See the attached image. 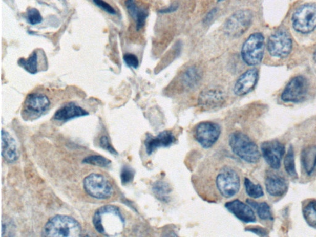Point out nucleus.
<instances>
[{"mask_svg": "<svg viewBox=\"0 0 316 237\" xmlns=\"http://www.w3.org/2000/svg\"><path fill=\"white\" fill-rule=\"evenodd\" d=\"M245 230L257 234L258 236H266L267 235V230L261 227H248L246 228Z\"/></svg>", "mask_w": 316, "mask_h": 237, "instance_id": "36", "label": "nucleus"}, {"mask_svg": "<svg viewBox=\"0 0 316 237\" xmlns=\"http://www.w3.org/2000/svg\"><path fill=\"white\" fill-rule=\"evenodd\" d=\"M93 224L99 233L113 237L122 233L125 222L119 208L114 205H105L96 210Z\"/></svg>", "mask_w": 316, "mask_h": 237, "instance_id": "1", "label": "nucleus"}, {"mask_svg": "<svg viewBox=\"0 0 316 237\" xmlns=\"http://www.w3.org/2000/svg\"><path fill=\"white\" fill-rule=\"evenodd\" d=\"M221 134L220 125L213 122H202L195 128V140L204 149L212 148L218 140Z\"/></svg>", "mask_w": 316, "mask_h": 237, "instance_id": "9", "label": "nucleus"}, {"mask_svg": "<svg viewBox=\"0 0 316 237\" xmlns=\"http://www.w3.org/2000/svg\"><path fill=\"white\" fill-rule=\"evenodd\" d=\"M89 115L82 107L75 103H68L56 111L53 119L56 121L66 122L74 118Z\"/></svg>", "mask_w": 316, "mask_h": 237, "instance_id": "19", "label": "nucleus"}, {"mask_svg": "<svg viewBox=\"0 0 316 237\" xmlns=\"http://www.w3.org/2000/svg\"><path fill=\"white\" fill-rule=\"evenodd\" d=\"M240 182L239 173L230 166L221 168L215 179L217 190L225 199H230L239 193Z\"/></svg>", "mask_w": 316, "mask_h": 237, "instance_id": "4", "label": "nucleus"}, {"mask_svg": "<svg viewBox=\"0 0 316 237\" xmlns=\"http://www.w3.org/2000/svg\"><path fill=\"white\" fill-rule=\"evenodd\" d=\"M291 49L292 40L290 35L284 30L276 32L267 41V50L270 55L276 58H285L290 53Z\"/></svg>", "mask_w": 316, "mask_h": 237, "instance_id": "10", "label": "nucleus"}, {"mask_svg": "<svg viewBox=\"0 0 316 237\" xmlns=\"http://www.w3.org/2000/svg\"><path fill=\"white\" fill-rule=\"evenodd\" d=\"M264 52V38L260 33L252 34L248 38L241 52L242 59L246 64H260L263 60Z\"/></svg>", "mask_w": 316, "mask_h": 237, "instance_id": "5", "label": "nucleus"}, {"mask_svg": "<svg viewBox=\"0 0 316 237\" xmlns=\"http://www.w3.org/2000/svg\"><path fill=\"white\" fill-rule=\"evenodd\" d=\"M262 155L267 164L275 170L281 167V161L285 153V147L278 140L266 141L261 144Z\"/></svg>", "mask_w": 316, "mask_h": 237, "instance_id": "13", "label": "nucleus"}, {"mask_svg": "<svg viewBox=\"0 0 316 237\" xmlns=\"http://www.w3.org/2000/svg\"><path fill=\"white\" fill-rule=\"evenodd\" d=\"M18 64L27 72L31 74H35L38 72V55L37 52H33L28 59L20 58Z\"/></svg>", "mask_w": 316, "mask_h": 237, "instance_id": "27", "label": "nucleus"}, {"mask_svg": "<svg viewBox=\"0 0 316 237\" xmlns=\"http://www.w3.org/2000/svg\"><path fill=\"white\" fill-rule=\"evenodd\" d=\"M314 59L315 62H316V50L314 54Z\"/></svg>", "mask_w": 316, "mask_h": 237, "instance_id": "39", "label": "nucleus"}, {"mask_svg": "<svg viewBox=\"0 0 316 237\" xmlns=\"http://www.w3.org/2000/svg\"><path fill=\"white\" fill-rule=\"evenodd\" d=\"M83 188L90 197L98 200L109 199L113 193L112 185L100 174H91L83 181Z\"/></svg>", "mask_w": 316, "mask_h": 237, "instance_id": "6", "label": "nucleus"}, {"mask_svg": "<svg viewBox=\"0 0 316 237\" xmlns=\"http://www.w3.org/2000/svg\"><path fill=\"white\" fill-rule=\"evenodd\" d=\"M28 22L31 25H37L40 24L43 20L40 12L36 8H31L28 11L26 15Z\"/></svg>", "mask_w": 316, "mask_h": 237, "instance_id": "31", "label": "nucleus"}, {"mask_svg": "<svg viewBox=\"0 0 316 237\" xmlns=\"http://www.w3.org/2000/svg\"><path fill=\"white\" fill-rule=\"evenodd\" d=\"M244 186L246 193L249 197L257 199L264 196L263 189L260 184H255L248 178H245Z\"/></svg>", "mask_w": 316, "mask_h": 237, "instance_id": "29", "label": "nucleus"}, {"mask_svg": "<svg viewBox=\"0 0 316 237\" xmlns=\"http://www.w3.org/2000/svg\"><path fill=\"white\" fill-rule=\"evenodd\" d=\"M225 93L221 90H206L201 93L198 98V104L205 109H216L225 103Z\"/></svg>", "mask_w": 316, "mask_h": 237, "instance_id": "16", "label": "nucleus"}, {"mask_svg": "<svg viewBox=\"0 0 316 237\" xmlns=\"http://www.w3.org/2000/svg\"><path fill=\"white\" fill-rule=\"evenodd\" d=\"M246 203L256 210L259 218H260L261 220H273L271 209H270L269 205L267 203L262 202L258 203L250 199L246 200Z\"/></svg>", "mask_w": 316, "mask_h": 237, "instance_id": "25", "label": "nucleus"}, {"mask_svg": "<svg viewBox=\"0 0 316 237\" xmlns=\"http://www.w3.org/2000/svg\"><path fill=\"white\" fill-rule=\"evenodd\" d=\"M135 176V171L132 167L124 166L122 167L120 173V179L122 185H125L133 181Z\"/></svg>", "mask_w": 316, "mask_h": 237, "instance_id": "32", "label": "nucleus"}, {"mask_svg": "<svg viewBox=\"0 0 316 237\" xmlns=\"http://www.w3.org/2000/svg\"><path fill=\"white\" fill-rule=\"evenodd\" d=\"M217 11H218L217 9L214 8L212 11H209V13L207 14L203 20V22L205 24V25H209V24L212 22L214 17L215 16V15L217 13Z\"/></svg>", "mask_w": 316, "mask_h": 237, "instance_id": "37", "label": "nucleus"}, {"mask_svg": "<svg viewBox=\"0 0 316 237\" xmlns=\"http://www.w3.org/2000/svg\"><path fill=\"white\" fill-rule=\"evenodd\" d=\"M308 88L309 85L306 78L303 76L294 77L283 92L282 100L285 102L299 103L306 98Z\"/></svg>", "mask_w": 316, "mask_h": 237, "instance_id": "12", "label": "nucleus"}, {"mask_svg": "<svg viewBox=\"0 0 316 237\" xmlns=\"http://www.w3.org/2000/svg\"><path fill=\"white\" fill-rule=\"evenodd\" d=\"M125 7L129 14L136 23L137 29L139 31L145 25L146 18L149 16V10L145 7L138 6L135 0H127Z\"/></svg>", "mask_w": 316, "mask_h": 237, "instance_id": "21", "label": "nucleus"}, {"mask_svg": "<svg viewBox=\"0 0 316 237\" xmlns=\"http://www.w3.org/2000/svg\"><path fill=\"white\" fill-rule=\"evenodd\" d=\"M258 79V72L256 69H251L237 80L235 84L234 94L238 96H243L249 94L255 88Z\"/></svg>", "mask_w": 316, "mask_h": 237, "instance_id": "17", "label": "nucleus"}, {"mask_svg": "<svg viewBox=\"0 0 316 237\" xmlns=\"http://www.w3.org/2000/svg\"><path fill=\"white\" fill-rule=\"evenodd\" d=\"M218 2H222V1H224V0H218Z\"/></svg>", "mask_w": 316, "mask_h": 237, "instance_id": "40", "label": "nucleus"}, {"mask_svg": "<svg viewBox=\"0 0 316 237\" xmlns=\"http://www.w3.org/2000/svg\"><path fill=\"white\" fill-rule=\"evenodd\" d=\"M304 218L310 227L316 229V200H311L303 208Z\"/></svg>", "mask_w": 316, "mask_h": 237, "instance_id": "26", "label": "nucleus"}, {"mask_svg": "<svg viewBox=\"0 0 316 237\" xmlns=\"http://www.w3.org/2000/svg\"><path fill=\"white\" fill-rule=\"evenodd\" d=\"M82 163L93 165V166L107 167L110 166L111 161L100 155H91L84 158Z\"/></svg>", "mask_w": 316, "mask_h": 237, "instance_id": "30", "label": "nucleus"}, {"mask_svg": "<svg viewBox=\"0 0 316 237\" xmlns=\"http://www.w3.org/2000/svg\"><path fill=\"white\" fill-rule=\"evenodd\" d=\"M100 145L102 148L107 150L112 155H117L116 150L114 148V147L110 142L108 137L107 136H102L100 140Z\"/></svg>", "mask_w": 316, "mask_h": 237, "instance_id": "34", "label": "nucleus"}, {"mask_svg": "<svg viewBox=\"0 0 316 237\" xmlns=\"http://www.w3.org/2000/svg\"><path fill=\"white\" fill-rule=\"evenodd\" d=\"M265 186L270 196L281 197L287 193L288 185L286 179L276 175H270L266 178Z\"/></svg>", "mask_w": 316, "mask_h": 237, "instance_id": "18", "label": "nucleus"}, {"mask_svg": "<svg viewBox=\"0 0 316 237\" xmlns=\"http://www.w3.org/2000/svg\"><path fill=\"white\" fill-rule=\"evenodd\" d=\"M82 227L74 218L66 215H56L45 225L43 235L51 237H78Z\"/></svg>", "mask_w": 316, "mask_h": 237, "instance_id": "2", "label": "nucleus"}, {"mask_svg": "<svg viewBox=\"0 0 316 237\" xmlns=\"http://www.w3.org/2000/svg\"><path fill=\"white\" fill-rule=\"evenodd\" d=\"M176 142V137L172 132L165 131L159 133L157 136L147 134L144 146H145L146 154L152 155L153 152L161 147H168L172 145Z\"/></svg>", "mask_w": 316, "mask_h": 237, "instance_id": "15", "label": "nucleus"}, {"mask_svg": "<svg viewBox=\"0 0 316 237\" xmlns=\"http://www.w3.org/2000/svg\"><path fill=\"white\" fill-rule=\"evenodd\" d=\"M177 5H171V7H170V8H167L166 9H165V10H162L161 11H160V13H171V12L176 11L177 10Z\"/></svg>", "mask_w": 316, "mask_h": 237, "instance_id": "38", "label": "nucleus"}, {"mask_svg": "<svg viewBox=\"0 0 316 237\" xmlns=\"http://www.w3.org/2000/svg\"><path fill=\"white\" fill-rule=\"evenodd\" d=\"M292 25L296 31L308 34L316 28V5H304L296 11L292 17Z\"/></svg>", "mask_w": 316, "mask_h": 237, "instance_id": "7", "label": "nucleus"}, {"mask_svg": "<svg viewBox=\"0 0 316 237\" xmlns=\"http://www.w3.org/2000/svg\"><path fill=\"white\" fill-rule=\"evenodd\" d=\"M124 60L125 64L129 67L137 69L139 66V61L136 56L134 54L127 53L124 56Z\"/></svg>", "mask_w": 316, "mask_h": 237, "instance_id": "33", "label": "nucleus"}, {"mask_svg": "<svg viewBox=\"0 0 316 237\" xmlns=\"http://www.w3.org/2000/svg\"><path fill=\"white\" fill-rule=\"evenodd\" d=\"M201 74L198 69L195 67H189L182 75V85L185 89H192L197 85L201 79Z\"/></svg>", "mask_w": 316, "mask_h": 237, "instance_id": "23", "label": "nucleus"}, {"mask_svg": "<svg viewBox=\"0 0 316 237\" xmlns=\"http://www.w3.org/2000/svg\"><path fill=\"white\" fill-rule=\"evenodd\" d=\"M152 190L156 199L161 202L165 203L170 201L172 188L168 183L163 181L156 182L153 185Z\"/></svg>", "mask_w": 316, "mask_h": 237, "instance_id": "24", "label": "nucleus"}, {"mask_svg": "<svg viewBox=\"0 0 316 237\" xmlns=\"http://www.w3.org/2000/svg\"><path fill=\"white\" fill-rule=\"evenodd\" d=\"M301 163L308 175H311L316 167V145H311L304 149L301 154Z\"/></svg>", "mask_w": 316, "mask_h": 237, "instance_id": "22", "label": "nucleus"}, {"mask_svg": "<svg viewBox=\"0 0 316 237\" xmlns=\"http://www.w3.org/2000/svg\"><path fill=\"white\" fill-rule=\"evenodd\" d=\"M50 105V101L46 95L29 94L24 101L22 115L24 118H37L46 112Z\"/></svg>", "mask_w": 316, "mask_h": 237, "instance_id": "11", "label": "nucleus"}, {"mask_svg": "<svg viewBox=\"0 0 316 237\" xmlns=\"http://www.w3.org/2000/svg\"><path fill=\"white\" fill-rule=\"evenodd\" d=\"M225 208L237 219L245 223H255L257 218L251 207L239 200H234L225 205Z\"/></svg>", "mask_w": 316, "mask_h": 237, "instance_id": "14", "label": "nucleus"}, {"mask_svg": "<svg viewBox=\"0 0 316 237\" xmlns=\"http://www.w3.org/2000/svg\"><path fill=\"white\" fill-rule=\"evenodd\" d=\"M93 2H94L96 6L101 8L102 10L106 11L107 13L111 15L116 14V10L110 4H108V3L103 1V0H93Z\"/></svg>", "mask_w": 316, "mask_h": 237, "instance_id": "35", "label": "nucleus"}, {"mask_svg": "<svg viewBox=\"0 0 316 237\" xmlns=\"http://www.w3.org/2000/svg\"><path fill=\"white\" fill-rule=\"evenodd\" d=\"M252 15L250 11L240 10L228 18L224 23L225 34L230 37H239L247 31L251 26Z\"/></svg>", "mask_w": 316, "mask_h": 237, "instance_id": "8", "label": "nucleus"}, {"mask_svg": "<svg viewBox=\"0 0 316 237\" xmlns=\"http://www.w3.org/2000/svg\"><path fill=\"white\" fill-rule=\"evenodd\" d=\"M2 155L8 163H13L18 159L16 142L8 132L2 131Z\"/></svg>", "mask_w": 316, "mask_h": 237, "instance_id": "20", "label": "nucleus"}, {"mask_svg": "<svg viewBox=\"0 0 316 237\" xmlns=\"http://www.w3.org/2000/svg\"><path fill=\"white\" fill-rule=\"evenodd\" d=\"M228 144L234 154L246 163L255 164L261 158L258 146L247 135L235 132L230 135Z\"/></svg>", "mask_w": 316, "mask_h": 237, "instance_id": "3", "label": "nucleus"}, {"mask_svg": "<svg viewBox=\"0 0 316 237\" xmlns=\"http://www.w3.org/2000/svg\"><path fill=\"white\" fill-rule=\"evenodd\" d=\"M284 167L286 172L291 178H298L296 170V161H294V150L292 146L288 149L287 154L284 159Z\"/></svg>", "mask_w": 316, "mask_h": 237, "instance_id": "28", "label": "nucleus"}]
</instances>
